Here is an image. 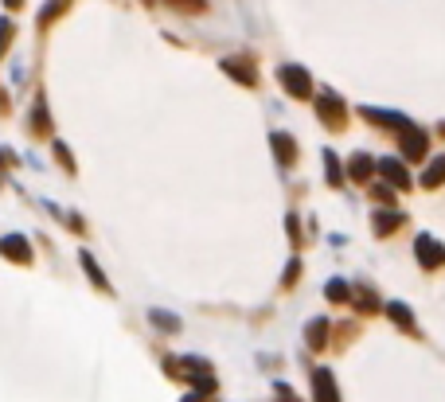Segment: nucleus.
Listing matches in <instances>:
<instances>
[{"label":"nucleus","mask_w":445,"mask_h":402,"mask_svg":"<svg viewBox=\"0 0 445 402\" xmlns=\"http://www.w3.org/2000/svg\"><path fill=\"white\" fill-rule=\"evenodd\" d=\"M277 83L286 86L293 98H312V78H309V71H301V67H281L277 71Z\"/></svg>","instance_id":"f257e3e1"},{"label":"nucleus","mask_w":445,"mask_h":402,"mask_svg":"<svg viewBox=\"0 0 445 402\" xmlns=\"http://www.w3.org/2000/svg\"><path fill=\"white\" fill-rule=\"evenodd\" d=\"M317 114H320V121H324L328 129H340L348 121V109H344V102H340L336 94H320L317 98Z\"/></svg>","instance_id":"f03ea898"},{"label":"nucleus","mask_w":445,"mask_h":402,"mask_svg":"<svg viewBox=\"0 0 445 402\" xmlns=\"http://www.w3.org/2000/svg\"><path fill=\"white\" fill-rule=\"evenodd\" d=\"M414 254H418L422 269H437L445 262V246L437 243V238H429V235H418V238H414Z\"/></svg>","instance_id":"7ed1b4c3"},{"label":"nucleus","mask_w":445,"mask_h":402,"mask_svg":"<svg viewBox=\"0 0 445 402\" xmlns=\"http://www.w3.org/2000/svg\"><path fill=\"white\" fill-rule=\"evenodd\" d=\"M375 168H379V176H383L391 188H410V184H414V180H410V168H403V160H398V157L379 160Z\"/></svg>","instance_id":"20e7f679"},{"label":"nucleus","mask_w":445,"mask_h":402,"mask_svg":"<svg viewBox=\"0 0 445 402\" xmlns=\"http://www.w3.org/2000/svg\"><path fill=\"white\" fill-rule=\"evenodd\" d=\"M312 402H340L336 383H332V375H328L324 367L312 371Z\"/></svg>","instance_id":"39448f33"},{"label":"nucleus","mask_w":445,"mask_h":402,"mask_svg":"<svg viewBox=\"0 0 445 402\" xmlns=\"http://www.w3.org/2000/svg\"><path fill=\"white\" fill-rule=\"evenodd\" d=\"M0 254L4 258H12V262H32V246H28V238H20V235H8V238H0Z\"/></svg>","instance_id":"423d86ee"},{"label":"nucleus","mask_w":445,"mask_h":402,"mask_svg":"<svg viewBox=\"0 0 445 402\" xmlns=\"http://www.w3.org/2000/svg\"><path fill=\"white\" fill-rule=\"evenodd\" d=\"M363 114H367V121H375V126H386V129H414L410 121L403 118V114H386V109H363Z\"/></svg>","instance_id":"0eeeda50"},{"label":"nucleus","mask_w":445,"mask_h":402,"mask_svg":"<svg viewBox=\"0 0 445 402\" xmlns=\"http://www.w3.org/2000/svg\"><path fill=\"white\" fill-rule=\"evenodd\" d=\"M371 226H375V235H391V231L403 226V211H375Z\"/></svg>","instance_id":"6e6552de"},{"label":"nucleus","mask_w":445,"mask_h":402,"mask_svg":"<svg viewBox=\"0 0 445 402\" xmlns=\"http://www.w3.org/2000/svg\"><path fill=\"white\" fill-rule=\"evenodd\" d=\"M403 152H406L410 160H422V157H426V133H418V129H406Z\"/></svg>","instance_id":"1a4fd4ad"},{"label":"nucleus","mask_w":445,"mask_h":402,"mask_svg":"<svg viewBox=\"0 0 445 402\" xmlns=\"http://www.w3.org/2000/svg\"><path fill=\"white\" fill-rule=\"evenodd\" d=\"M223 71H227L231 78H238L243 86H254V83H258V75H254V71L246 67L243 59H223Z\"/></svg>","instance_id":"9d476101"},{"label":"nucleus","mask_w":445,"mask_h":402,"mask_svg":"<svg viewBox=\"0 0 445 402\" xmlns=\"http://www.w3.org/2000/svg\"><path fill=\"white\" fill-rule=\"evenodd\" d=\"M348 301H352V305H355V309H360V312H375V309H379V297L371 293L367 285H355V289H352V297H348Z\"/></svg>","instance_id":"9b49d317"},{"label":"nucleus","mask_w":445,"mask_h":402,"mask_svg":"<svg viewBox=\"0 0 445 402\" xmlns=\"http://www.w3.org/2000/svg\"><path fill=\"white\" fill-rule=\"evenodd\" d=\"M386 317L395 320V324L403 328V332H414V312L406 309L403 301H391V305H386Z\"/></svg>","instance_id":"f8f14e48"},{"label":"nucleus","mask_w":445,"mask_h":402,"mask_svg":"<svg viewBox=\"0 0 445 402\" xmlns=\"http://www.w3.org/2000/svg\"><path fill=\"white\" fill-rule=\"evenodd\" d=\"M274 152H277V160H281V164H293V160H297V145L293 141H289V137L286 133H274Z\"/></svg>","instance_id":"ddd939ff"},{"label":"nucleus","mask_w":445,"mask_h":402,"mask_svg":"<svg viewBox=\"0 0 445 402\" xmlns=\"http://www.w3.org/2000/svg\"><path fill=\"white\" fill-rule=\"evenodd\" d=\"M371 172H375V160H371L367 152H355V157H352V168H348V176H352V180H367Z\"/></svg>","instance_id":"4468645a"},{"label":"nucleus","mask_w":445,"mask_h":402,"mask_svg":"<svg viewBox=\"0 0 445 402\" xmlns=\"http://www.w3.org/2000/svg\"><path fill=\"white\" fill-rule=\"evenodd\" d=\"M305 340L312 343V348H324V340H328V320L324 317H317L309 328H305Z\"/></svg>","instance_id":"2eb2a0df"},{"label":"nucleus","mask_w":445,"mask_h":402,"mask_svg":"<svg viewBox=\"0 0 445 402\" xmlns=\"http://www.w3.org/2000/svg\"><path fill=\"white\" fill-rule=\"evenodd\" d=\"M78 258H83L86 274H90V281H94V285H98L102 293H114V289H109V281H106V274H102V269H98V266H94V258H90V254H78Z\"/></svg>","instance_id":"dca6fc26"},{"label":"nucleus","mask_w":445,"mask_h":402,"mask_svg":"<svg viewBox=\"0 0 445 402\" xmlns=\"http://www.w3.org/2000/svg\"><path fill=\"white\" fill-rule=\"evenodd\" d=\"M422 184H426V188H437V184H445V157L429 164V172H426V176H422Z\"/></svg>","instance_id":"f3484780"},{"label":"nucleus","mask_w":445,"mask_h":402,"mask_svg":"<svg viewBox=\"0 0 445 402\" xmlns=\"http://www.w3.org/2000/svg\"><path fill=\"white\" fill-rule=\"evenodd\" d=\"M348 297H352V289H348L344 281H340V277H332V281H328V301H348Z\"/></svg>","instance_id":"a211bd4d"},{"label":"nucleus","mask_w":445,"mask_h":402,"mask_svg":"<svg viewBox=\"0 0 445 402\" xmlns=\"http://www.w3.org/2000/svg\"><path fill=\"white\" fill-rule=\"evenodd\" d=\"M324 164H328V184H344V172H340V160L332 152H324Z\"/></svg>","instance_id":"6ab92c4d"},{"label":"nucleus","mask_w":445,"mask_h":402,"mask_svg":"<svg viewBox=\"0 0 445 402\" xmlns=\"http://www.w3.org/2000/svg\"><path fill=\"white\" fill-rule=\"evenodd\" d=\"M371 200H379V203H395V188H391V184H371Z\"/></svg>","instance_id":"aec40b11"},{"label":"nucleus","mask_w":445,"mask_h":402,"mask_svg":"<svg viewBox=\"0 0 445 402\" xmlns=\"http://www.w3.org/2000/svg\"><path fill=\"white\" fill-rule=\"evenodd\" d=\"M32 129H39V133H47V109H43V102H39V106H35L32 109Z\"/></svg>","instance_id":"412c9836"},{"label":"nucleus","mask_w":445,"mask_h":402,"mask_svg":"<svg viewBox=\"0 0 445 402\" xmlns=\"http://www.w3.org/2000/svg\"><path fill=\"white\" fill-rule=\"evenodd\" d=\"M169 4H172V8H180V12H200L207 0H169Z\"/></svg>","instance_id":"4be33fe9"},{"label":"nucleus","mask_w":445,"mask_h":402,"mask_svg":"<svg viewBox=\"0 0 445 402\" xmlns=\"http://www.w3.org/2000/svg\"><path fill=\"white\" fill-rule=\"evenodd\" d=\"M12 32H16V28H12V20H0V51L8 47V39H12Z\"/></svg>","instance_id":"5701e85b"},{"label":"nucleus","mask_w":445,"mask_h":402,"mask_svg":"<svg viewBox=\"0 0 445 402\" xmlns=\"http://www.w3.org/2000/svg\"><path fill=\"white\" fill-rule=\"evenodd\" d=\"M152 320H157V324H164V328H169V332H176V317H169V312H152Z\"/></svg>","instance_id":"b1692460"},{"label":"nucleus","mask_w":445,"mask_h":402,"mask_svg":"<svg viewBox=\"0 0 445 402\" xmlns=\"http://www.w3.org/2000/svg\"><path fill=\"white\" fill-rule=\"evenodd\" d=\"M4 4H8V8H20V4H24V0H4Z\"/></svg>","instance_id":"393cba45"}]
</instances>
